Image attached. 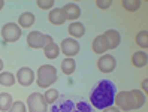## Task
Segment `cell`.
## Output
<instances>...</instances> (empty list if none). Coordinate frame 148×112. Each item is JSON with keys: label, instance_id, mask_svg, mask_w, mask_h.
Wrapping results in <instances>:
<instances>
[{"label": "cell", "instance_id": "obj_13", "mask_svg": "<svg viewBox=\"0 0 148 112\" xmlns=\"http://www.w3.org/2000/svg\"><path fill=\"white\" fill-rule=\"evenodd\" d=\"M62 9H63V12L66 14V20L72 21V23H75V21L81 16V9H79V6L75 5V3H66V5L62 8Z\"/></svg>", "mask_w": 148, "mask_h": 112}, {"label": "cell", "instance_id": "obj_30", "mask_svg": "<svg viewBox=\"0 0 148 112\" xmlns=\"http://www.w3.org/2000/svg\"><path fill=\"white\" fill-rule=\"evenodd\" d=\"M147 87H148V79L145 78V79L142 81V93H145V97H147V94H148V90H147Z\"/></svg>", "mask_w": 148, "mask_h": 112}, {"label": "cell", "instance_id": "obj_17", "mask_svg": "<svg viewBox=\"0 0 148 112\" xmlns=\"http://www.w3.org/2000/svg\"><path fill=\"white\" fill-rule=\"evenodd\" d=\"M91 49H93L94 54H100V55H103V54L108 51V48H106V45H105V40H103V38H102V34L93 40Z\"/></svg>", "mask_w": 148, "mask_h": 112}, {"label": "cell", "instance_id": "obj_20", "mask_svg": "<svg viewBox=\"0 0 148 112\" xmlns=\"http://www.w3.org/2000/svg\"><path fill=\"white\" fill-rule=\"evenodd\" d=\"M133 94V109H139L141 106H144V103L147 100L145 94L141 90H130Z\"/></svg>", "mask_w": 148, "mask_h": 112}, {"label": "cell", "instance_id": "obj_12", "mask_svg": "<svg viewBox=\"0 0 148 112\" xmlns=\"http://www.w3.org/2000/svg\"><path fill=\"white\" fill-rule=\"evenodd\" d=\"M48 21L53 25H63L67 20H66V14L63 12L62 8H56V9H51V12L48 14Z\"/></svg>", "mask_w": 148, "mask_h": 112}, {"label": "cell", "instance_id": "obj_4", "mask_svg": "<svg viewBox=\"0 0 148 112\" xmlns=\"http://www.w3.org/2000/svg\"><path fill=\"white\" fill-rule=\"evenodd\" d=\"M21 38V27L15 23H8L2 27V39L8 44H14V42L20 40Z\"/></svg>", "mask_w": 148, "mask_h": 112}, {"label": "cell", "instance_id": "obj_32", "mask_svg": "<svg viewBox=\"0 0 148 112\" xmlns=\"http://www.w3.org/2000/svg\"><path fill=\"white\" fill-rule=\"evenodd\" d=\"M3 8H5V2H3V0H0V11H2Z\"/></svg>", "mask_w": 148, "mask_h": 112}, {"label": "cell", "instance_id": "obj_24", "mask_svg": "<svg viewBox=\"0 0 148 112\" xmlns=\"http://www.w3.org/2000/svg\"><path fill=\"white\" fill-rule=\"evenodd\" d=\"M121 5H123V8L127 12H135V11H138L139 8H141L142 2H139V0H123Z\"/></svg>", "mask_w": 148, "mask_h": 112}, {"label": "cell", "instance_id": "obj_15", "mask_svg": "<svg viewBox=\"0 0 148 112\" xmlns=\"http://www.w3.org/2000/svg\"><path fill=\"white\" fill-rule=\"evenodd\" d=\"M42 49H43V55H45L48 60H54L60 54V48H58V45L56 44V42H49V44H47Z\"/></svg>", "mask_w": 148, "mask_h": 112}, {"label": "cell", "instance_id": "obj_31", "mask_svg": "<svg viewBox=\"0 0 148 112\" xmlns=\"http://www.w3.org/2000/svg\"><path fill=\"white\" fill-rule=\"evenodd\" d=\"M3 66H5V64H3V61H2V58H0V72H3Z\"/></svg>", "mask_w": 148, "mask_h": 112}, {"label": "cell", "instance_id": "obj_21", "mask_svg": "<svg viewBox=\"0 0 148 112\" xmlns=\"http://www.w3.org/2000/svg\"><path fill=\"white\" fill-rule=\"evenodd\" d=\"M60 67H62V72L64 75H72L75 72V69H76V63H75L73 58H64Z\"/></svg>", "mask_w": 148, "mask_h": 112}, {"label": "cell", "instance_id": "obj_27", "mask_svg": "<svg viewBox=\"0 0 148 112\" xmlns=\"http://www.w3.org/2000/svg\"><path fill=\"white\" fill-rule=\"evenodd\" d=\"M8 112H27V109H25V103L21 102V100H16V102L12 103L11 109Z\"/></svg>", "mask_w": 148, "mask_h": 112}, {"label": "cell", "instance_id": "obj_10", "mask_svg": "<svg viewBox=\"0 0 148 112\" xmlns=\"http://www.w3.org/2000/svg\"><path fill=\"white\" fill-rule=\"evenodd\" d=\"M115 66H117V60L111 54H103L97 60V69L102 73H111L115 69Z\"/></svg>", "mask_w": 148, "mask_h": 112}, {"label": "cell", "instance_id": "obj_2", "mask_svg": "<svg viewBox=\"0 0 148 112\" xmlns=\"http://www.w3.org/2000/svg\"><path fill=\"white\" fill-rule=\"evenodd\" d=\"M36 84L39 88H49L56 81H57V70L51 64H42L38 69V76H36Z\"/></svg>", "mask_w": 148, "mask_h": 112}, {"label": "cell", "instance_id": "obj_9", "mask_svg": "<svg viewBox=\"0 0 148 112\" xmlns=\"http://www.w3.org/2000/svg\"><path fill=\"white\" fill-rule=\"evenodd\" d=\"M15 79L18 81V84L23 85V87H30L34 82V79H36V75H34V72L30 67H21L20 70L16 72Z\"/></svg>", "mask_w": 148, "mask_h": 112}, {"label": "cell", "instance_id": "obj_11", "mask_svg": "<svg viewBox=\"0 0 148 112\" xmlns=\"http://www.w3.org/2000/svg\"><path fill=\"white\" fill-rule=\"evenodd\" d=\"M102 38H103V40H105V45H106L108 49H115L120 45V42H121L120 33L117 30H114V29L106 30L105 33L102 34Z\"/></svg>", "mask_w": 148, "mask_h": 112}, {"label": "cell", "instance_id": "obj_6", "mask_svg": "<svg viewBox=\"0 0 148 112\" xmlns=\"http://www.w3.org/2000/svg\"><path fill=\"white\" fill-rule=\"evenodd\" d=\"M114 103H115V106L120 109V111H132L133 109V94L132 91H120L115 94V97H114Z\"/></svg>", "mask_w": 148, "mask_h": 112}, {"label": "cell", "instance_id": "obj_18", "mask_svg": "<svg viewBox=\"0 0 148 112\" xmlns=\"http://www.w3.org/2000/svg\"><path fill=\"white\" fill-rule=\"evenodd\" d=\"M147 63H148V57H147V53H144V51H138V53L132 55V64L135 67H144L147 66Z\"/></svg>", "mask_w": 148, "mask_h": 112}, {"label": "cell", "instance_id": "obj_16", "mask_svg": "<svg viewBox=\"0 0 148 112\" xmlns=\"http://www.w3.org/2000/svg\"><path fill=\"white\" fill-rule=\"evenodd\" d=\"M34 15L32 12H24L20 15V18H18V25L21 29H30L33 27V24H34Z\"/></svg>", "mask_w": 148, "mask_h": 112}, {"label": "cell", "instance_id": "obj_1", "mask_svg": "<svg viewBox=\"0 0 148 112\" xmlns=\"http://www.w3.org/2000/svg\"><path fill=\"white\" fill-rule=\"evenodd\" d=\"M114 97H115V85L108 79H103L96 85V88L91 91L90 103L94 108L103 111L108 106H112Z\"/></svg>", "mask_w": 148, "mask_h": 112}, {"label": "cell", "instance_id": "obj_19", "mask_svg": "<svg viewBox=\"0 0 148 112\" xmlns=\"http://www.w3.org/2000/svg\"><path fill=\"white\" fill-rule=\"evenodd\" d=\"M12 96L9 93H0V111L2 112H8L12 106Z\"/></svg>", "mask_w": 148, "mask_h": 112}, {"label": "cell", "instance_id": "obj_28", "mask_svg": "<svg viewBox=\"0 0 148 112\" xmlns=\"http://www.w3.org/2000/svg\"><path fill=\"white\" fill-rule=\"evenodd\" d=\"M94 5L99 8V9H109L112 5V0H96Z\"/></svg>", "mask_w": 148, "mask_h": 112}, {"label": "cell", "instance_id": "obj_23", "mask_svg": "<svg viewBox=\"0 0 148 112\" xmlns=\"http://www.w3.org/2000/svg\"><path fill=\"white\" fill-rule=\"evenodd\" d=\"M136 45L142 49L148 48V33H147V30H141L136 34Z\"/></svg>", "mask_w": 148, "mask_h": 112}, {"label": "cell", "instance_id": "obj_26", "mask_svg": "<svg viewBox=\"0 0 148 112\" xmlns=\"http://www.w3.org/2000/svg\"><path fill=\"white\" fill-rule=\"evenodd\" d=\"M54 5H56L54 0H36V6L39 8V9H43V11L53 9Z\"/></svg>", "mask_w": 148, "mask_h": 112}, {"label": "cell", "instance_id": "obj_5", "mask_svg": "<svg viewBox=\"0 0 148 112\" xmlns=\"http://www.w3.org/2000/svg\"><path fill=\"white\" fill-rule=\"evenodd\" d=\"M49 42H53V38L49 34H43V33L36 31V30L29 33V36H27V45L33 49H40L47 44H49Z\"/></svg>", "mask_w": 148, "mask_h": 112}, {"label": "cell", "instance_id": "obj_7", "mask_svg": "<svg viewBox=\"0 0 148 112\" xmlns=\"http://www.w3.org/2000/svg\"><path fill=\"white\" fill-rule=\"evenodd\" d=\"M58 48L62 51V54L66 55V58H73L78 53H79V44H78V40H75L72 38L63 39Z\"/></svg>", "mask_w": 148, "mask_h": 112}, {"label": "cell", "instance_id": "obj_22", "mask_svg": "<svg viewBox=\"0 0 148 112\" xmlns=\"http://www.w3.org/2000/svg\"><path fill=\"white\" fill-rule=\"evenodd\" d=\"M15 76L11 72H0V85L3 87H12L15 84Z\"/></svg>", "mask_w": 148, "mask_h": 112}, {"label": "cell", "instance_id": "obj_14", "mask_svg": "<svg viewBox=\"0 0 148 112\" xmlns=\"http://www.w3.org/2000/svg\"><path fill=\"white\" fill-rule=\"evenodd\" d=\"M67 33L71 34L72 39H79V38H82L85 34V27L81 23L75 21V23H71V25L67 27Z\"/></svg>", "mask_w": 148, "mask_h": 112}, {"label": "cell", "instance_id": "obj_25", "mask_svg": "<svg viewBox=\"0 0 148 112\" xmlns=\"http://www.w3.org/2000/svg\"><path fill=\"white\" fill-rule=\"evenodd\" d=\"M43 97H45V102L48 103H54L56 100H58V91L54 88H47V91L43 93Z\"/></svg>", "mask_w": 148, "mask_h": 112}, {"label": "cell", "instance_id": "obj_29", "mask_svg": "<svg viewBox=\"0 0 148 112\" xmlns=\"http://www.w3.org/2000/svg\"><path fill=\"white\" fill-rule=\"evenodd\" d=\"M103 112H121V111L117 106H108V108L103 109Z\"/></svg>", "mask_w": 148, "mask_h": 112}, {"label": "cell", "instance_id": "obj_8", "mask_svg": "<svg viewBox=\"0 0 148 112\" xmlns=\"http://www.w3.org/2000/svg\"><path fill=\"white\" fill-rule=\"evenodd\" d=\"M53 112H91V109L84 102H79L76 105H73L72 102H64L60 106H56Z\"/></svg>", "mask_w": 148, "mask_h": 112}, {"label": "cell", "instance_id": "obj_3", "mask_svg": "<svg viewBox=\"0 0 148 112\" xmlns=\"http://www.w3.org/2000/svg\"><path fill=\"white\" fill-rule=\"evenodd\" d=\"M27 112H48V103L40 93H32L25 100Z\"/></svg>", "mask_w": 148, "mask_h": 112}]
</instances>
